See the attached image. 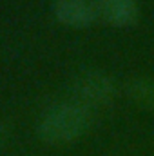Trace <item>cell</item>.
<instances>
[{
	"instance_id": "cell-1",
	"label": "cell",
	"mask_w": 154,
	"mask_h": 156,
	"mask_svg": "<svg viewBox=\"0 0 154 156\" xmlns=\"http://www.w3.org/2000/svg\"><path fill=\"white\" fill-rule=\"evenodd\" d=\"M93 113L75 102H60L40 118L37 134L49 145H64L78 140L91 125Z\"/></svg>"
},
{
	"instance_id": "cell-2",
	"label": "cell",
	"mask_w": 154,
	"mask_h": 156,
	"mask_svg": "<svg viewBox=\"0 0 154 156\" xmlns=\"http://www.w3.org/2000/svg\"><path fill=\"white\" fill-rule=\"evenodd\" d=\"M116 94L113 78L98 69H85L71 82V102L85 107L87 111L107 107Z\"/></svg>"
},
{
	"instance_id": "cell-3",
	"label": "cell",
	"mask_w": 154,
	"mask_h": 156,
	"mask_svg": "<svg viewBox=\"0 0 154 156\" xmlns=\"http://www.w3.org/2000/svg\"><path fill=\"white\" fill-rule=\"evenodd\" d=\"M96 22L111 27H131L140 16L138 0H93Z\"/></svg>"
},
{
	"instance_id": "cell-4",
	"label": "cell",
	"mask_w": 154,
	"mask_h": 156,
	"mask_svg": "<svg viewBox=\"0 0 154 156\" xmlns=\"http://www.w3.org/2000/svg\"><path fill=\"white\" fill-rule=\"evenodd\" d=\"M53 13L71 27H89L96 22L93 0H53Z\"/></svg>"
},
{
	"instance_id": "cell-5",
	"label": "cell",
	"mask_w": 154,
	"mask_h": 156,
	"mask_svg": "<svg viewBox=\"0 0 154 156\" xmlns=\"http://www.w3.org/2000/svg\"><path fill=\"white\" fill-rule=\"evenodd\" d=\"M125 93L142 109L154 111V80H149V78H132V80L127 82Z\"/></svg>"
},
{
	"instance_id": "cell-6",
	"label": "cell",
	"mask_w": 154,
	"mask_h": 156,
	"mask_svg": "<svg viewBox=\"0 0 154 156\" xmlns=\"http://www.w3.org/2000/svg\"><path fill=\"white\" fill-rule=\"evenodd\" d=\"M5 138H7V125L0 122V145L5 142Z\"/></svg>"
}]
</instances>
